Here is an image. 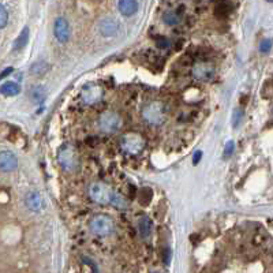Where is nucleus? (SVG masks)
<instances>
[{
  "label": "nucleus",
  "instance_id": "obj_1",
  "mask_svg": "<svg viewBox=\"0 0 273 273\" xmlns=\"http://www.w3.org/2000/svg\"><path fill=\"white\" fill-rule=\"evenodd\" d=\"M143 120L152 126H160L166 120V107L160 101H152L142 109Z\"/></svg>",
  "mask_w": 273,
  "mask_h": 273
},
{
  "label": "nucleus",
  "instance_id": "obj_2",
  "mask_svg": "<svg viewBox=\"0 0 273 273\" xmlns=\"http://www.w3.org/2000/svg\"><path fill=\"white\" fill-rule=\"evenodd\" d=\"M58 161H59L60 167L65 170V171H75L78 170L79 166V160H78V153L75 148L70 145V143H66L58 152Z\"/></svg>",
  "mask_w": 273,
  "mask_h": 273
},
{
  "label": "nucleus",
  "instance_id": "obj_3",
  "mask_svg": "<svg viewBox=\"0 0 273 273\" xmlns=\"http://www.w3.org/2000/svg\"><path fill=\"white\" fill-rule=\"evenodd\" d=\"M89 228L92 234L97 237H108L115 230L113 220L107 214H96L89 221Z\"/></svg>",
  "mask_w": 273,
  "mask_h": 273
},
{
  "label": "nucleus",
  "instance_id": "obj_4",
  "mask_svg": "<svg viewBox=\"0 0 273 273\" xmlns=\"http://www.w3.org/2000/svg\"><path fill=\"white\" fill-rule=\"evenodd\" d=\"M120 148L127 155H139L145 149V139L141 134L136 133H126L120 136Z\"/></svg>",
  "mask_w": 273,
  "mask_h": 273
},
{
  "label": "nucleus",
  "instance_id": "obj_5",
  "mask_svg": "<svg viewBox=\"0 0 273 273\" xmlns=\"http://www.w3.org/2000/svg\"><path fill=\"white\" fill-rule=\"evenodd\" d=\"M115 193L112 189L104 182H95L89 186V197L92 201L101 204V205H111Z\"/></svg>",
  "mask_w": 273,
  "mask_h": 273
},
{
  "label": "nucleus",
  "instance_id": "obj_6",
  "mask_svg": "<svg viewBox=\"0 0 273 273\" xmlns=\"http://www.w3.org/2000/svg\"><path fill=\"white\" fill-rule=\"evenodd\" d=\"M99 129L105 134L118 133L122 129V118L115 111H104L99 116Z\"/></svg>",
  "mask_w": 273,
  "mask_h": 273
},
{
  "label": "nucleus",
  "instance_id": "obj_7",
  "mask_svg": "<svg viewBox=\"0 0 273 273\" xmlns=\"http://www.w3.org/2000/svg\"><path fill=\"white\" fill-rule=\"evenodd\" d=\"M102 96H104V92L101 89V86L96 83L86 85L81 92V99H82L83 104L86 105H95L97 102H100Z\"/></svg>",
  "mask_w": 273,
  "mask_h": 273
},
{
  "label": "nucleus",
  "instance_id": "obj_8",
  "mask_svg": "<svg viewBox=\"0 0 273 273\" xmlns=\"http://www.w3.org/2000/svg\"><path fill=\"white\" fill-rule=\"evenodd\" d=\"M191 74L198 81L206 82V81H210L213 78L214 66L212 63H209V62H198V63L193 66Z\"/></svg>",
  "mask_w": 273,
  "mask_h": 273
},
{
  "label": "nucleus",
  "instance_id": "obj_9",
  "mask_svg": "<svg viewBox=\"0 0 273 273\" xmlns=\"http://www.w3.org/2000/svg\"><path fill=\"white\" fill-rule=\"evenodd\" d=\"M54 34L60 44H65V42L68 41L70 34H71V29H70V25L67 22V19L58 18L55 21Z\"/></svg>",
  "mask_w": 273,
  "mask_h": 273
},
{
  "label": "nucleus",
  "instance_id": "obj_10",
  "mask_svg": "<svg viewBox=\"0 0 273 273\" xmlns=\"http://www.w3.org/2000/svg\"><path fill=\"white\" fill-rule=\"evenodd\" d=\"M18 167V159L10 150H3L0 155V168L3 172H11Z\"/></svg>",
  "mask_w": 273,
  "mask_h": 273
},
{
  "label": "nucleus",
  "instance_id": "obj_11",
  "mask_svg": "<svg viewBox=\"0 0 273 273\" xmlns=\"http://www.w3.org/2000/svg\"><path fill=\"white\" fill-rule=\"evenodd\" d=\"M99 30L102 36L112 37L118 33L119 25L113 18H104L99 25Z\"/></svg>",
  "mask_w": 273,
  "mask_h": 273
},
{
  "label": "nucleus",
  "instance_id": "obj_12",
  "mask_svg": "<svg viewBox=\"0 0 273 273\" xmlns=\"http://www.w3.org/2000/svg\"><path fill=\"white\" fill-rule=\"evenodd\" d=\"M118 10L122 15L131 17L138 11V1L136 0H119Z\"/></svg>",
  "mask_w": 273,
  "mask_h": 273
},
{
  "label": "nucleus",
  "instance_id": "obj_13",
  "mask_svg": "<svg viewBox=\"0 0 273 273\" xmlns=\"http://www.w3.org/2000/svg\"><path fill=\"white\" fill-rule=\"evenodd\" d=\"M25 204H26V206H28L30 210L38 212V210L42 208L41 196H40L37 191H32V193H29V194L26 196V198H25Z\"/></svg>",
  "mask_w": 273,
  "mask_h": 273
},
{
  "label": "nucleus",
  "instance_id": "obj_14",
  "mask_svg": "<svg viewBox=\"0 0 273 273\" xmlns=\"http://www.w3.org/2000/svg\"><path fill=\"white\" fill-rule=\"evenodd\" d=\"M138 231L141 238H148L152 232V220L148 216H142L138 220Z\"/></svg>",
  "mask_w": 273,
  "mask_h": 273
},
{
  "label": "nucleus",
  "instance_id": "obj_15",
  "mask_svg": "<svg viewBox=\"0 0 273 273\" xmlns=\"http://www.w3.org/2000/svg\"><path fill=\"white\" fill-rule=\"evenodd\" d=\"M19 92H21V88L17 82L8 81V82H4L1 85V95L3 96L12 97V96L19 95Z\"/></svg>",
  "mask_w": 273,
  "mask_h": 273
},
{
  "label": "nucleus",
  "instance_id": "obj_16",
  "mask_svg": "<svg viewBox=\"0 0 273 273\" xmlns=\"http://www.w3.org/2000/svg\"><path fill=\"white\" fill-rule=\"evenodd\" d=\"M28 41H29V28H24V30L21 32V34L17 37V40L14 42V49L15 51L22 49L25 45H28Z\"/></svg>",
  "mask_w": 273,
  "mask_h": 273
},
{
  "label": "nucleus",
  "instance_id": "obj_17",
  "mask_svg": "<svg viewBox=\"0 0 273 273\" xmlns=\"http://www.w3.org/2000/svg\"><path fill=\"white\" fill-rule=\"evenodd\" d=\"M48 68H49V66L45 63V62H36V63H33L32 67H30V72L33 74V75H37V77H40L42 74H45L48 71Z\"/></svg>",
  "mask_w": 273,
  "mask_h": 273
},
{
  "label": "nucleus",
  "instance_id": "obj_18",
  "mask_svg": "<svg viewBox=\"0 0 273 273\" xmlns=\"http://www.w3.org/2000/svg\"><path fill=\"white\" fill-rule=\"evenodd\" d=\"M163 21L166 22L168 26H173V25H178L180 21V17L178 15V12L175 11H167L163 15Z\"/></svg>",
  "mask_w": 273,
  "mask_h": 273
},
{
  "label": "nucleus",
  "instance_id": "obj_19",
  "mask_svg": "<svg viewBox=\"0 0 273 273\" xmlns=\"http://www.w3.org/2000/svg\"><path fill=\"white\" fill-rule=\"evenodd\" d=\"M32 97H33V100L36 101V102H41L44 99H45V92H44V88L41 86H37L34 89L32 90Z\"/></svg>",
  "mask_w": 273,
  "mask_h": 273
},
{
  "label": "nucleus",
  "instance_id": "obj_20",
  "mask_svg": "<svg viewBox=\"0 0 273 273\" xmlns=\"http://www.w3.org/2000/svg\"><path fill=\"white\" fill-rule=\"evenodd\" d=\"M7 21H8V12H7V8L4 4H0V28L4 29L7 25Z\"/></svg>",
  "mask_w": 273,
  "mask_h": 273
},
{
  "label": "nucleus",
  "instance_id": "obj_21",
  "mask_svg": "<svg viewBox=\"0 0 273 273\" xmlns=\"http://www.w3.org/2000/svg\"><path fill=\"white\" fill-rule=\"evenodd\" d=\"M111 205H113V206H116V208L119 209H125L126 206H127V204H126L125 200H123L120 196H118V194H115V196H113L112 204H111Z\"/></svg>",
  "mask_w": 273,
  "mask_h": 273
},
{
  "label": "nucleus",
  "instance_id": "obj_22",
  "mask_svg": "<svg viewBox=\"0 0 273 273\" xmlns=\"http://www.w3.org/2000/svg\"><path fill=\"white\" fill-rule=\"evenodd\" d=\"M242 118H243V112H242V109H235V111H234V116H232L234 127H238V126H239Z\"/></svg>",
  "mask_w": 273,
  "mask_h": 273
},
{
  "label": "nucleus",
  "instance_id": "obj_23",
  "mask_svg": "<svg viewBox=\"0 0 273 273\" xmlns=\"http://www.w3.org/2000/svg\"><path fill=\"white\" fill-rule=\"evenodd\" d=\"M272 49V40H264L260 45V51L262 54H268Z\"/></svg>",
  "mask_w": 273,
  "mask_h": 273
},
{
  "label": "nucleus",
  "instance_id": "obj_24",
  "mask_svg": "<svg viewBox=\"0 0 273 273\" xmlns=\"http://www.w3.org/2000/svg\"><path fill=\"white\" fill-rule=\"evenodd\" d=\"M234 150H235V143L232 142V141H230V142L227 143L226 148H224V157H230V156L234 153Z\"/></svg>",
  "mask_w": 273,
  "mask_h": 273
},
{
  "label": "nucleus",
  "instance_id": "obj_25",
  "mask_svg": "<svg viewBox=\"0 0 273 273\" xmlns=\"http://www.w3.org/2000/svg\"><path fill=\"white\" fill-rule=\"evenodd\" d=\"M170 45V41L167 40L166 37H160L159 40H157V47L159 48H167Z\"/></svg>",
  "mask_w": 273,
  "mask_h": 273
},
{
  "label": "nucleus",
  "instance_id": "obj_26",
  "mask_svg": "<svg viewBox=\"0 0 273 273\" xmlns=\"http://www.w3.org/2000/svg\"><path fill=\"white\" fill-rule=\"evenodd\" d=\"M201 159H202V152L201 150H197L196 153H194V156H193V164L197 166V164L201 161Z\"/></svg>",
  "mask_w": 273,
  "mask_h": 273
},
{
  "label": "nucleus",
  "instance_id": "obj_27",
  "mask_svg": "<svg viewBox=\"0 0 273 273\" xmlns=\"http://www.w3.org/2000/svg\"><path fill=\"white\" fill-rule=\"evenodd\" d=\"M163 255H164V262H166L167 265L171 262V257H172V253H171V250L170 249H166V251L163 253Z\"/></svg>",
  "mask_w": 273,
  "mask_h": 273
},
{
  "label": "nucleus",
  "instance_id": "obj_28",
  "mask_svg": "<svg viewBox=\"0 0 273 273\" xmlns=\"http://www.w3.org/2000/svg\"><path fill=\"white\" fill-rule=\"evenodd\" d=\"M12 72H14V67H7L6 70H3V71H1L0 77L6 78L7 75H10V74H12Z\"/></svg>",
  "mask_w": 273,
  "mask_h": 273
},
{
  "label": "nucleus",
  "instance_id": "obj_29",
  "mask_svg": "<svg viewBox=\"0 0 273 273\" xmlns=\"http://www.w3.org/2000/svg\"><path fill=\"white\" fill-rule=\"evenodd\" d=\"M268 1H273V0H268Z\"/></svg>",
  "mask_w": 273,
  "mask_h": 273
}]
</instances>
